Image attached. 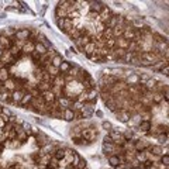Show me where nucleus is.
<instances>
[{"mask_svg":"<svg viewBox=\"0 0 169 169\" xmlns=\"http://www.w3.org/2000/svg\"><path fill=\"white\" fill-rule=\"evenodd\" d=\"M63 58L42 33L30 27L0 30V102L65 121L90 118L99 97L95 79Z\"/></svg>","mask_w":169,"mask_h":169,"instance_id":"1","label":"nucleus"},{"mask_svg":"<svg viewBox=\"0 0 169 169\" xmlns=\"http://www.w3.org/2000/svg\"><path fill=\"white\" fill-rule=\"evenodd\" d=\"M59 147L62 144L0 104V169H88L76 151L59 161Z\"/></svg>","mask_w":169,"mask_h":169,"instance_id":"2","label":"nucleus"},{"mask_svg":"<svg viewBox=\"0 0 169 169\" xmlns=\"http://www.w3.org/2000/svg\"><path fill=\"white\" fill-rule=\"evenodd\" d=\"M72 141L75 145L92 144L99 137V130L93 123H79L72 128Z\"/></svg>","mask_w":169,"mask_h":169,"instance_id":"3","label":"nucleus"},{"mask_svg":"<svg viewBox=\"0 0 169 169\" xmlns=\"http://www.w3.org/2000/svg\"><path fill=\"white\" fill-rule=\"evenodd\" d=\"M159 162H161L164 166H166V168H169V154H164L159 158Z\"/></svg>","mask_w":169,"mask_h":169,"instance_id":"4","label":"nucleus"},{"mask_svg":"<svg viewBox=\"0 0 169 169\" xmlns=\"http://www.w3.org/2000/svg\"><path fill=\"white\" fill-rule=\"evenodd\" d=\"M156 140L159 141V144H168L169 145V140H168V135H166V134H159V135H156Z\"/></svg>","mask_w":169,"mask_h":169,"instance_id":"5","label":"nucleus"},{"mask_svg":"<svg viewBox=\"0 0 169 169\" xmlns=\"http://www.w3.org/2000/svg\"><path fill=\"white\" fill-rule=\"evenodd\" d=\"M159 74L165 75V76H169V65L164 66V68H162V70H161V72H159Z\"/></svg>","mask_w":169,"mask_h":169,"instance_id":"6","label":"nucleus"},{"mask_svg":"<svg viewBox=\"0 0 169 169\" xmlns=\"http://www.w3.org/2000/svg\"><path fill=\"white\" fill-rule=\"evenodd\" d=\"M102 127H103L104 130H109V131H110V130L113 128V125H111V124H110V123H109V121H104L103 124H102Z\"/></svg>","mask_w":169,"mask_h":169,"instance_id":"7","label":"nucleus"},{"mask_svg":"<svg viewBox=\"0 0 169 169\" xmlns=\"http://www.w3.org/2000/svg\"><path fill=\"white\" fill-rule=\"evenodd\" d=\"M164 100H165L166 103H169V89H166L165 92H164Z\"/></svg>","mask_w":169,"mask_h":169,"instance_id":"8","label":"nucleus"},{"mask_svg":"<svg viewBox=\"0 0 169 169\" xmlns=\"http://www.w3.org/2000/svg\"><path fill=\"white\" fill-rule=\"evenodd\" d=\"M168 77H169V76H168Z\"/></svg>","mask_w":169,"mask_h":169,"instance_id":"9","label":"nucleus"}]
</instances>
